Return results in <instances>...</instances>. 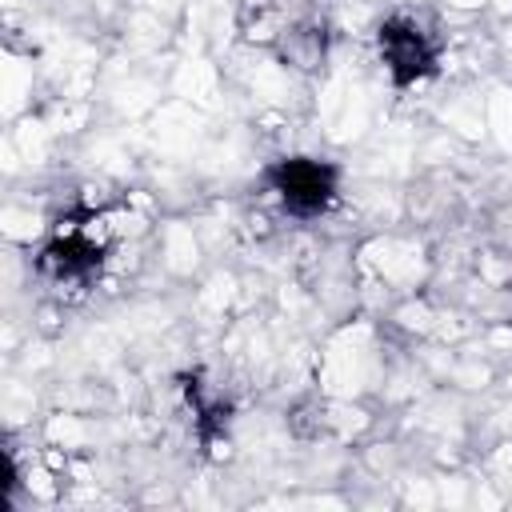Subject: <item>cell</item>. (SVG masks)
<instances>
[{
    "label": "cell",
    "instance_id": "cell-1",
    "mask_svg": "<svg viewBox=\"0 0 512 512\" xmlns=\"http://www.w3.org/2000/svg\"><path fill=\"white\" fill-rule=\"evenodd\" d=\"M104 252H108V240H104L100 220H92V216L68 220L40 248V272H48L52 280H64V284H80L100 272Z\"/></svg>",
    "mask_w": 512,
    "mask_h": 512
},
{
    "label": "cell",
    "instance_id": "cell-2",
    "mask_svg": "<svg viewBox=\"0 0 512 512\" xmlns=\"http://www.w3.org/2000/svg\"><path fill=\"white\" fill-rule=\"evenodd\" d=\"M272 192L292 216H320L336 196V168L316 156H292L272 164Z\"/></svg>",
    "mask_w": 512,
    "mask_h": 512
},
{
    "label": "cell",
    "instance_id": "cell-3",
    "mask_svg": "<svg viewBox=\"0 0 512 512\" xmlns=\"http://www.w3.org/2000/svg\"><path fill=\"white\" fill-rule=\"evenodd\" d=\"M376 48H380V64L388 68V76L400 88L436 72V44H432V36L416 20H408V16L384 20L380 32H376Z\"/></svg>",
    "mask_w": 512,
    "mask_h": 512
},
{
    "label": "cell",
    "instance_id": "cell-4",
    "mask_svg": "<svg viewBox=\"0 0 512 512\" xmlns=\"http://www.w3.org/2000/svg\"><path fill=\"white\" fill-rule=\"evenodd\" d=\"M272 48H276V56H280L284 64H292V68H300V72H316V68L324 64V56H328V28H324L320 12L308 4V8L280 32V40H276Z\"/></svg>",
    "mask_w": 512,
    "mask_h": 512
},
{
    "label": "cell",
    "instance_id": "cell-5",
    "mask_svg": "<svg viewBox=\"0 0 512 512\" xmlns=\"http://www.w3.org/2000/svg\"><path fill=\"white\" fill-rule=\"evenodd\" d=\"M308 4L304 0H240V16H236V24H240V32H244V40H256V44H276L280 40V32L304 12Z\"/></svg>",
    "mask_w": 512,
    "mask_h": 512
}]
</instances>
